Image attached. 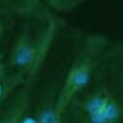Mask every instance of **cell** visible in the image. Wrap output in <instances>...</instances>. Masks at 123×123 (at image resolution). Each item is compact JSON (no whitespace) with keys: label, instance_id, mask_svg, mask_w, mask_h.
Returning a JSON list of instances; mask_svg holds the SVG:
<instances>
[{"label":"cell","instance_id":"obj_1","mask_svg":"<svg viewBox=\"0 0 123 123\" xmlns=\"http://www.w3.org/2000/svg\"><path fill=\"white\" fill-rule=\"evenodd\" d=\"M60 121L123 123V41H109L90 81L64 106Z\"/></svg>","mask_w":123,"mask_h":123},{"label":"cell","instance_id":"obj_2","mask_svg":"<svg viewBox=\"0 0 123 123\" xmlns=\"http://www.w3.org/2000/svg\"><path fill=\"white\" fill-rule=\"evenodd\" d=\"M83 36L84 31L62 22L47 59L26 84L25 123H62L58 109L62 83Z\"/></svg>","mask_w":123,"mask_h":123},{"label":"cell","instance_id":"obj_3","mask_svg":"<svg viewBox=\"0 0 123 123\" xmlns=\"http://www.w3.org/2000/svg\"><path fill=\"white\" fill-rule=\"evenodd\" d=\"M62 20L47 7L22 17L3 67L29 83L47 59Z\"/></svg>","mask_w":123,"mask_h":123},{"label":"cell","instance_id":"obj_4","mask_svg":"<svg viewBox=\"0 0 123 123\" xmlns=\"http://www.w3.org/2000/svg\"><path fill=\"white\" fill-rule=\"evenodd\" d=\"M109 41L110 38L104 34L84 33L66 68L58 102L59 114L64 106L88 85Z\"/></svg>","mask_w":123,"mask_h":123},{"label":"cell","instance_id":"obj_5","mask_svg":"<svg viewBox=\"0 0 123 123\" xmlns=\"http://www.w3.org/2000/svg\"><path fill=\"white\" fill-rule=\"evenodd\" d=\"M22 21V16L0 8V64L4 63L14 36Z\"/></svg>","mask_w":123,"mask_h":123},{"label":"cell","instance_id":"obj_6","mask_svg":"<svg viewBox=\"0 0 123 123\" xmlns=\"http://www.w3.org/2000/svg\"><path fill=\"white\" fill-rule=\"evenodd\" d=\"M26 84L0 107V123H25Z\"/></svg>","mask_w":123,"mask_h":123},{"label":"cell","instance_id":"obj_7","mask_svg":"<svg viewBox=\"0 0 123 123\" xmlns=\"http://www.w3.org/2000/svg\"><path fill=\"white\" fill-rule=\"evenodd\" d=\"M25 84L26 81L21 76L8 71L1 64L0 66V107Z\"/></svg>","mask_w":123,"mask_h":123},{"label":"cell","instance_id":"obj_8","mask_svg":"<svg viewBox=\"0 0 123 123\" xmlns=\"http://www.w3.org/2000/svg\"><path fill=\"white\" fill-rule=\"evenodd\" d=\"M0 8L25 17L45 9L46 5L43 0H0Z\"/></svg>","mask_w":123,"mask_h":123},{"label":"cell","instance_id":"obj_9","mask_svg":"<svg viewBox=\"0 0 123 123\" xmlns=\"http://www.w3.org/2000/svg\"><path fill=\"white\" fill-rule=\"evenodd\" d=\"M85 0H43L45 5L52 12L69 13L79 8Z\"/></svg>","mask_w":123,"mask_h":123}]
</instances>
